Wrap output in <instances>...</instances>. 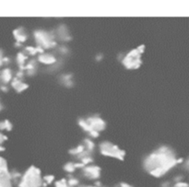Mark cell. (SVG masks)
Listing matches in <instances>:
<instances>
[{
    "label": "cell",
    "instance_id": "1",
    "mask_svg": "<svg viewBox=\"0 0 189 187\" xmlns=\"http://www.w3.org/2000/svg\"><path fill=\"white\" fill-rule=\"evenodd\" d=\"M176 164L177 158L172 149L162 146L146 157L143 167L151 176L160 178L170 171Z\"/></svg>",
    "mask_w": 189,
    "mask_h": 187
},
{
    "label": "cell",
    "instance_id": "2",
    "mask_svg": "<svg viewBox=\"0 0 189 187\" xmlns=\"http://www.w3.org/2000/svg\"><path fill=\"white\" fill-rule=\"evenodd\" d=\"M44 177L39 168L31 166L22 175L19 187H43Z\"/></svg>",
    "mask_w": 189,
    "mask_h": 187
},
{
    "label": "cell",
    "instance_id": "3",
    "mask_svg": "<svg viewBox=\"0 0 189 187\" xmlns=\"http://www.w3.org/2000/svg\"><path fill=\"white\" fill-rule=\"evenodd\" d=\"M35 42L38 44V46L43 49H49L56 46V34L51 32L44 30H37L33 32Z\"/></svg>",
    "mask_w": 189,
    "mask_h": 187
},
{
    "label": "cell",
    "instance_id": "4",
    "mask_svg": "<svg viewBox=\"0 0 189 187\" xmlns=\"http://www.w3.org/2000/svg\"><path fill=\"white\" fill-rule=\"evenodd\" d=\"M100 151L102 155L107 156V157H111V158H114L120 160H123L125 155V152L124 150H122L120 147H118L116 145L108 142V141H104L102 142L100 144Z\"/></svg>",
    "mask_w": 189,
    "mask_h": 187
},
{
    "label": "cell",
    "instance_id": "5",
    "mask_svg": "<svg viewBox=\"0 0 189 187\" xmlns=\"http://www.w3.org/2000/svg\"><path fill=\"white\" fill-rule=\"evenodd\" d=\"M123 65L127 69H137L141 66V53L137 49H133L125 55L122 60Z\"/></svg>",
    "mask_w": 189,
    "mask_h": 187
},
{
    "label": "cell",
    "instance_id": "6",
    "mask_svg": "<svg viewBox=\"0 0 189 187\" xmlns=\"http://www.w3.org/2000/svg\"><path fill=\"white\" fill-rule=\"evenodd\" d=\"M86 121L89 124L90 127L93 131H96L98 133L104 130L105 127H106V123L104 122V120L102 118H101L100 116H97V115L90 116L86 119Z\"/></svg>",
    "mask_w": 189,
    "mask_h": 187
},
{
    "label": "cell",
    "instance_id": "7",
    "mask_svg": "<svg viewBox=\"0 0 189 187\" xmlns=\"http://www.w3.org/2000/svg\"><path fill=\"white\" fill-rule=\"evenodd\" d=\"M102 170L96 165H88L83 168V175L90 180H98L101 176Z\"/></svg>",
    "mask_w": 189,
    "mask_h": 187
},
{
    "label": "cell",
    "instance_id": "8",
    "mask_svg": "<svg viewBox=\"0 0 189 187\" xmlns=\"http://www.w3.org/2000/svg\"><path fill=\"white\" fill-rule=\"evenodd\" d=\"M55 34H56V37L59 38L63 42H68V41H70L72 39L71 35L69 33V31L68 30L66 25H60L57 28V30H56Z\"/></svg>",
    "mask_w": 189,
    "mask_h": 187
},
{
    "label": "cell",
    "instance_id": "9",
    "mask_svg": "<svg viewBox=\"0 0 189 187\" xmlns=\"http://www.w3.org/2000/svg\"><path fill=\"white\" fill-rule=\"evenodd\" d=\"M38 61L44 64V65L52 66L55 63H56L57 59L56 58V56L54 55H52L50 53H44V54H41L38 56Z\"/></svg>",
    "mask_w": 189,
    "mask_h": 187
},
{
    "label": "cell",
    "instance_id": "10",
    "mask_svg": "<svg viewBox=\"0 0 189 187\" xmlns=\"http://www.w3.org/2000/svg\"><path fill=\"white\" fill-rule=\"evenodd\" d=\"M79 126H80L85 132H87L91 137L96 138V137L99 136L100 133H98V132H96V131H93V130L90 127V125H89V124L87 123L86 119H83V118L79 119Z\"/></svg>",
    "mask_w": 189,
    "mask_h": 187
},
{
    "label": "cell",
    "instance_id": "11",
    "mask_svg": "<svg viewBox=\"0 0 189 187\" xmlns=\"http://www.w3.org/2000/svg\"><path fill=\"white\" fill-rule=\"evenodd\" d=\"M14 36H15V39L17 40L18 43H24L26 40H27V34L25 32V30L22 29V28H19V29H16L13 32Z\"/></svg>",
    "mask_w": 189,
    "mask_h": 187
},
{
    "label": "cell",
    "instance_id": "12",
    "mask_svg": "<svg viewBox=\"0 0 189 187\" xmlns=\"http://www.w3.org/2000/svg\"><path fill=\"white\" fill-rule=\"evenodd\" d=\"M12 87L18 91V92H21L23 90H25L28 88V85L23 83L21 79H19L18 78H14L12 81Z\"/></svg>",
    "mask_w": 189,
    "mask_h": 187
},
{
    "label": "cell",
    "instance_id": "13",
    "mask_svg": "<svg viewBox=\"0 0 189 187\" xmlns=\"http://www.w3.org/2000/svg\"><path fill=\"white\" fill-rule=\"evenodd\" d=\"M72 75L71 74H65L61 77L60 80L64 83V85L66 87H70L73 85V82H72Z\"/></svg>",
    "mask_w": 189,
    "mask_h": 187
},
{
    "label": "cell",
    "instance_id": "14",
    "mask_svg": "<svg viewBox=\"0 0 189 187\" xmlns=\"http://www.w3.org/2000/svg\"><path fill=\"white\" fill-rule=\"evenodd\" d=\"M1 78L3 79V81L5 83H8L10 81V79L12 78V73H11V70L10 68H6L2 71V74H1Z\"/></svg>",
    "mask_w": 189,
    "mask_h": 187
},
{
    "label": "cell",
    "instance_id": "15",
    "mask_svg": "<svg viewBox=\"0 0 189 187\" xmlns=\"http://www.w3.org/2000/svg\"><path fill=\"white\" fill-rule=\"evenodd\" d=\"M85 151H86V148H85L84 145H79V146H78V147H76L71 148V149L69 150V153H70L71 155L79 156V155H81V154H82L83 152H85Z\"/></svg>",
    "mask_w": 189,
    "mask_h": 187
},
{
    "label": "cell",
    "instance_id": "16",
    "mask_svg": "<svg viewBox=\"0 0 189 187\" xmlns=\"http://www.w3.org/2000/svg\"><path fill=\"white\" fill-rule=\"evenodd\" d=\"M27 58H28V57H27L23 53H20V54L18 55V56H17V61H18L20 67H21V69H25V67H24V63H25V61L27 60Z\"/></svg>",
    "mask_w": 189,
    "mask_h": 187
},
{
    "label": "cell",
    "instance_id": "17",
    "mask_svg": "<svg viewBox=\"0 0 189 187\" xmlns=\"http://www.w3.org/2000/svg\"><path fill=\"white\" fill-rule=\"evenodd\" d=\"M84 147H85V148H86V150L88 151V152H92L93 151V149H94V147H95V145H94V143H93V141L92 140H91V139H85L84 140Z\"/></svg>",
    "mask_w": 189,
    "mask_h": 187
},
{
    "label": "cell",
    "instance_id": "18",
    "mask_svg": "<svg viewBox=\"0 0 189 187\" xmlns=\"http://www.w3.org/2000/svg\"><path fill=\"white\" fill-rule=\"evenodd\" d=\"M7 172H9L7 162L3 158H0V174L1 173H7Z\"/></svg>",
    "mask_w": 189,
    "mask_h": 187
},
{
    "label": "cell",
    "instance_id": "19",
    "mask_svg": "<svg viewBox=\"0 0 189 187\" xmlns=\"http://www.w3.org/2000/svg\"><path fill=\"white\" fill-rule=\"evenodd\" d=\"M64 169H65V170L67 171V172H68V173H72V172H74L75 170H76V165H75V163H73V162H68V163H67L65 166H64Z\"/></svg>",
    "mask_w": 189,
    "mask_h": 187
},
{
    "label": "cell",
    "instance_id": "20",
    "mask_svg": "<svg viewBox=\"0 0 189 187\" xmlns=\"http://www.w3.org/2000/svg\"><path fill=\"white\" fill-rule=\"evenodd\" d=\"M68 183L69 187H76V186H79V179L75 178V177H71L68 180Z\"/></svg>",
    "mask_w": 189,
    "mask_h": 187
},
{
    "label": "cell",
    "instance_id": "21",
    "mask_svg": "<svg viewBox=\"0 0 189 187\" xmlns=\"http://www.w3.org/2000/svg\"><path fill=\"white\" fill-rule=\"evenodd\" d=\"M55 187H69L68 183V180L61 179L59 181H55Z\"/></svg>",
    "mask_w": 189,
    "mask_h": 187
},
{
    "label": "cell",
    "instance_id": "22",
    "mask_svg": "<svg viewBox=\"0 0 189 187\" xmlns=\"http://www.w3.org/2000/svg\"><path fill=\"white\" fill-rule=\"evenodd\" d=\"M55 181V176L54 175H45L44 176V182H45L47 185L51 184Z\"/></svg>",
    "mask_w": 189,
    "mask_h": 187
},
{
    "label": "cell",
    "instance_id": "23",
    "mask_svg": "<svg viewBox=\"0 0 189 187\" xmlns=\"http://www.w3.org/2000/svg\"><path fill=\"white\" fill-rule=\"evenodd\" d=\"M26 51H27L30 55H36L37 53H39L38 47H32V46L27 47V48H26Z\"/></svg>",
    "mask_w": 189,
    "mask_h": 187
},
{
    "label": "cell",
    "instance_id": "24",
    "mask_svg": "<svg viewBox=\"0 0 189 187\" xmlns=\"http://www.w3.org/2000/svg\"><path fill=\"white\" fill-rule=\"evenodd\" d=\"M58 50H59V53H61V54H63V55H66V54L68 53V48L66 45H62V46H60Z\"/></svg>",
    "mask_w": 189,
    "mask_h": 187
},
{
    "label": "cell",
    "instance_id": "25",
    "mask_svg": "<svg viewBox=\"0 0 189 187\" xmlns=\"http://www.w3.org/2000/svg\"><path fill=\"white\" fill-rule=\"evenodd\" d=\"M0 129H1V130L5 129L6 130V123H5V121L4 122H0Z\"/></svg>",
    "mask_w": 189,
    "mask_h": 187
},
{
    "label": "cell",
    "instance_id": "26",
    "mask_svg": "<svg viewBox=\"0 0 189 187\" xmlns=\"http://www.w3.org/2000/svg\"><path fill=\"white\" fill-rule=\"evenodd\" d=\"M120 187H133V186L126 183V182H122V183H120Z\"/></svg>",
    "mask_w": 189,
    "mask_h": 187
},
{
    "label": "cell",
    "instance_id": "27",
    "mask_svg": "<svg viewBox=\"0 0 189 187\" xmlns=\"http://www.w3.org/2000/svg\"><path fill=\"white\" fill-rule=\"evenodd\" d=\"M4 139H7V136H6V135H3L2 134H0V144H1V143L4 141Z\"/></svg>",
    "mask_w": 189,
    "mask_h": 187
},
{
    "label": "cell",
    "instance_id": "28",
    "mask_svg": "<svg viewBox=\"0 0 189 187\" xmlns=\"http://www.w3.org/2000/svg\"><path fill=\"white\" fill-rule=\"evenodd\" d=\"M1 90H4V91H7V90H7V88H6V87H3V86L1 87Z\"/></svg>",
    "mask_w": 189,
    "mask_h": 187
},
{
    "label": "cell",
    "instance_id": "29",
    "mask_svg": "<svg viewBox=\"0 0 189 187\" xmlns=\"http://www.w3.org/2000/svg\"><path fill=\"white\" fill-rule=\"evenodd\" d=\"M4 149H5V148H4L3 147H1V146H0V151H3Z\"/></svg>",
    "mask_w": 189,
    "mask_h": 187
},
{
    "label": "cell",
    "instance_id": "30",
    "mask_svg": "<svg viewBox=\"0 0 189 187\" xmlns=\"http://www.w3.org/2000/svg\"><path fill=\"white\" fill-rule=\"evenodd\" d=\"M186 167L189 169V160H188V161H187V163H186Z\"/></svg>",
    "mask_w": 189,
    "mask_h": 187
},
{
    "label": "cell",
    "instance_id": "31",
    "mask_svg": "<svg viewBox=\"0 0 189 187\" xmlns=\"http://www.w3.org/2000/svg\"><path fill=\"white\" fill-rule=\"evenodd\" d=\"M2 109V106H1V104H0V110H1Z\"/></svg>",
    "mask_w": 189,
    "mask_h": 187
}]
</instances>
